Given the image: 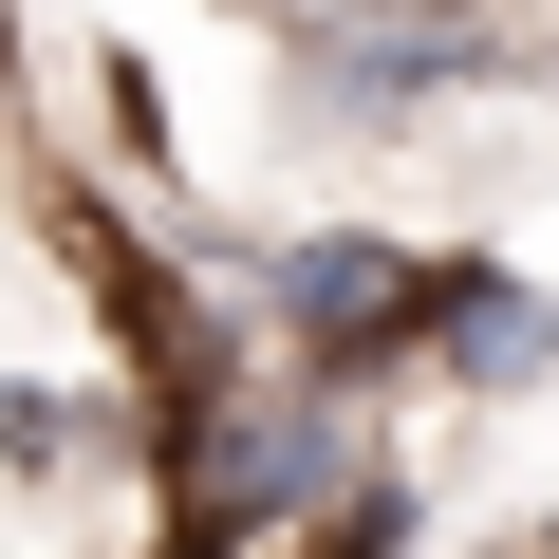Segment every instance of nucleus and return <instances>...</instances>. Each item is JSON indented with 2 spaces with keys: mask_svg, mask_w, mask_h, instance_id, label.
<instances>
[{
  "mask_svg": "<svg viewBox=\"0 0 559 559\" xmlns=\"http://www.w3.org/2000/svg\"><path fill=\"white\" fill-rule=\"evenodd\" d=\"M299 299H318V336H392V318H411V280H392V261H318Z\"/></svg>",
  "mask_w": 559,
  "mask_h": 559,
  "instance_id": "f03ea898",
  "label": "nucleus"
},
{
  "mask_svg": "<svg viewBox=\"0 0 559 559\" xmlns=\"http://www.w3.org/2000/svg\"><path fill=\"white\" fill-rule=\"evenodd\" d=\"M485 20H503V0H336V38H373V57H448Z\"/></svg>",
  "mask_w": 559,
  "mask_h": 559,
  "instance_id": "f257e3e1",
  "label": "nucleus"
}]
</instances>
